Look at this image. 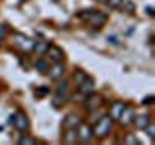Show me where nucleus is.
<instances>
[{"instance_id":"obj_1","label":"nucleus","mask_w":155,"mask_h":145,"mask_svg":"<svg viewBox=\"0 0 155 145\" xmlns=\"http://www.w3.org/2000/svg\"><path fill=\"white\" fill-rule=\"evenodd\" d=\"M78 18H80V19H87V23L93 25V27H101V25H105V21H107V14L97 12V10L81 12V14H78Z\"/></svg>"},{"instance_id":"obj_2","label":"nucleus","mask_w":155,"mask_h":145,"mask_svg":"<svg viewBox=\"0 0 155 145\" xmlns=\"http://www.w3.org/2000/svg\"><path fill=\"white\" fill-rule=\"evenodd\" d=\"M110 124H113L110 116H101V118L93 124V135H97V137H105V135L110 132Z\"/></svg>"},{"instance_id":"obj_3","label":"nucleus","mask_w":155,"mask_h":145,"mask_svg":"<svg viewBox=\"0 0 155 145\" xmlns=\"http://www.w3.org/2000/svg\"><path fill=\"white\" fill-rule=\"evenodd\" d=\"M10 124H12L18 132H27V128H29V120H27V116L23 112L12 114V116H10Z\"/></svg>"},{"instance_id":"obj_4","label":"nucleus","mask_w":155,"mask_h":145,"mask_svg":"<svg viewBox=\"0 0 155 145\" xmlns=\"http://www.w3.org/2000/svg\"><path fill=\"white\" fill-rule=\"evenodd\" d=\"M14 43H16V47L21 48L23 52H33V47H35V41L25 37V35H21V33H18V35L14 37Z\"/></svg>"},{"instance_id":"obj_5","label":"nucleus","mask_w":155,"mask_h":145,"mask_svg":"<svg viewBox=\"0 0 155 145\" xmlns=\"http://www.w3.org/2000/svg\"><path fill=\"white\" fill-rule=\"evenodd\" d=\"M76 132H78V141L80 143H87L93 137V128H91L89 124H80L76 128Z\"/></svg>"},{"instance_id":"obj_6","label":"nucleus","mask_w":155,"mask_h":145,"mask_svg":"<svg viewBox=\"0 0 155 145\" xmlns=\"http://www.w3.org/2000/svg\"><path fill=\"white\" fill-rule=\"evenodd\" d=\"M66 91H68V83L66 79H58V85L54 89V106H60L62 103H64V97H66Z\"/></svg>"},{"instance_id":"obj_7","label":"nucleus","mask_w":155,"mask_h":145,"mask_svg":"<svg viewBox=\"0 0 155 145\" xmlns=\"http://www.w3.org/2000/svg\"><path fill=\"white\" fill-rule=\"evenodd\" d=\"M47 74H48L51 79H54V81L62 79V77H64V64H62V62H52V66L47 70Z\"/></svg>"},{"instance_id":"obj_8","label":"nucleus","mask_w":155,"mask_h":145,"mask_svg":"<svg viewBox=\"0 0 155 145\" xmlns=\"http://www.w3.org/2000/svg\"><path fill=\"white\" fill-rule=\"evenodd\" d=\"M78 87H80L78 91H80V95H81V97H87V95L95 93V83H93V79H89V77H85V79L81 81V83L78 85Z\"/></svg>"},{"instance_id":"obj_9","label":"nucleus","mask_w":155,"mask_h":145,"mask_svg":"<svg viewBox=\"0 0 155 145\" xmlns=\"http://www.w3.org/2000/svg\"><path fill=\"white\" fill-rule=\"evenodd\" d=\"M134 116H136L134 108L126 105V106H124V110H122V114H120V118H118V122L122 124V126H130V124L134 122Z\"/></svg>"},{"instance_id":"obj_10","label":"nucleus","mask_w":155,"mask_h":145,"mask_svg":"<svg viewBox=\"0 0 155 145\" xmlns=\"http://www.w3.org/2000/svg\"><path fill=\"white\" fill-rule=\"evenodd\" d=\"M45 54L48 56V60H51V62H62V56H64V52H62L58 47H54V45H48V48H47Z\"/></svg>"},{"instance_id":"obj_11","label":"nucleus","mask_w":155,"mask_h":145,"mask_svg":"<svg viewBox=\"0 0 155 145\" xmlns=\"http://www.w3.org/2000/svg\"><path fill=\"white\" fill-rule=\"evenodd\" d=\"M101 103H103V97H99V95H95V93H91V95H87V105H85V110H93L97 108Z\"/></svg>"},{"instance_id":"obj_12","label":"nucleus","mask_w":155,"mask_h":145,"mask_svg":"<svg viewBox=\"0 0 155 145\" xmlns=\"http://www.w3.org/2000/svg\"><path fill=\"white\" fill-rule=\"evenodd\" d=\"M62 141H64V143H78L76 128H66V132L62 134Z\"/></svg>"},{"instance_id":"obj_13","label":"nucleus","mask_w":155,"mask_h":145,"mask_svg":"<svg viewBox=\"0 0 155 145\" xmlns=\"http://www.w3.org/2000/svg\"><path fill=\"white\" fill-rule=\"evenodd\" d=\"M80 126V116L78 114H68L64 118V122H62V128H78Z\"/></svg>"},{"instance_id":"obj_14","label":"nucleus","mask_w":155,"mask_h":145,"mask_svg":"<svg viewBox=\"0 0 155 145\" xmlns=\"http://www.w3.org/2000/svg\"><path fill=\"white\" fill-rule=\"evenodd\" d=\"M124 103H114L113 106H110V110H109V116H110V120H118L120 118V114H122V110H124Z\"/></svg>"},{"instance_id":"obj_15","label":"nucleus","mask_w":155,"mask_h":145,"mask_svg":"<svg viewBox=\"0 0 155 145\" xmlns=\"http://www.w3.org/2000/svg\"><path fill=\"white\" fill-rule=\"evenodd\" d=\"M149 122H151V116H149V114H140V116H134V122L132 124H136L140 130H143Z\"/></svg>"},{"instance_id":"obj_16","label":"nucleus","mask_w":155,"mask_h":145,"mask_svg":"<svg viewBox=\"0 0 155 145\" xmlns=\"http://www.w3.org/2000/svg\"><path fill=\"white\" fill-rule=\"evenodd\" d=\"M47 48H48V43L47 41H35V47H33V52H35V54H45L47 52Z\"/></svg>"},{"instance_id":"obj_17","label":"nucleus","mask_w":155,"mask_h":145,"mask_svg":"<svg viewBox=\"0 0 155 145\" xmlns=\"http://www.w3.org/2000/svg\"><path fill=\"white\" fill-rule=\"evenodd\" d=\"M35 70L39 72V74H47V70H48V68H47V62L43 60V58H39V60L35 62Z\"/></svg>"},{"instance_id":"obj_18","label":"nucleus","mask_w":155,"mask_h":145,"mask_svg":"<svg viewBox=\"0 0 155 145\" xmlns=\"http://www.w3.org/2000/svg\"><path fill=\"white\" fill-rule=\"evenodd\" d=\"M120 8L122 10H126V14H134V2H130V0H124L122 4H120Z\"/></svg>"},{"instance_id":"obj_19","label":"nucleus","mask_w":155,"mask_h":145,"mask_svg":"<svg viewBox=\"0 0 155 145\" xmlns=\"http://www.w3.org/2000/svg\"><path fill=\"white\" fill-rule=\"evenodd\" d=\"M18 143L19 145H33V143H35V139L29 137V135H21V137L18 139Z\"/></svg>"},{"instance_id":"obj_20","label":"nucleus","mask_w":155,"mask_h":145,"mask_svg":"<svg viewBox=\"0 0 155 145\" xmlns=\"http://www.w3.org/2000/svg\"><path fill=\"white\" fill-rule=\"evenodd\" d=\"M143 130H145V134H147V137H149V139H153V137H155V126H153L151 122L145 126Z\"/></svg>"},{"instance_id":"obj_21","label":"nucleus","mask_w":155,"mask_h":145,"mask_svg":"<svg viewBox=\"0 0 155 145\" xmlns=\"http://www.w3.org/2000/svg\"><path fill=\"white\" fill-rule=\"evenodd\" d=\"M85 77H87V76H85V74H84V72H81V70H76V74H74V81H76L78 85H80L81 81L85 79Z\"/></svg>"},{"instance_id":"obj_22","label":"nucleus","mask_w":155,"mask_h":145,"mask_svg":"<svg viewBox=\"0 0 155 145\" xmlns=\"http://www.w3.org/2000/svg\"><path fill=\"white\" fill-rule=\"evenodd\" d=\"M124 143H128V145H138V143H140V139L136 137V135L130 134V135H126V137H124Z\"/></svg>"},{"instance_id":"obj_23","label":"nucleus","mask_w":155,"mask_h":145,"mask_svg":"<svg viewBox=\"0 0 155 145\" xmlns=\"http://www.w3.org/2000/svg\"><path fill=\"white\" fill-rule=\"evenodd\" d=\"M107 4H109V8H113V10H116V8H120V4L124 2V0H105Z\"/></svg>"},{"instance_id":"obj_24","label":"nucleus","mask_w":155,"mask_h":145,"mask_svg":"<svg viewBox=\"0 0 155 145\" xmlns=\"http://www.w3.org/2000/svg\"><path fill=\"white\" fill-rule=\"evenodd\" d=\"M47 93H48L47 87H37V89H35V97H45Z\"/></svg>"},{"instance_id":"obj_25","label":"nucleus","mask_w":155,"mask_h":145,"mask_svg":"<svg viewBox=\"0 0 155 145\" xmlns=\"http://www.w3.org/2000/svg\"><path fill=\"white\" fill-rule=\"evenodd\" d=\"M4 37H6V25H2V23H0V41H2Z\"/></svg>"},{"instance_id":"obj_26","label":"nucleus","mask_w":155,"mask_h":145,"mask_svg":"<svg viewBox=\"0 0 155 145\" xmlns=\"http://www.w3.org/2000/svg\"><path fill=\"white\" fill-rule=\"evenodd\" d=\"M143 105H147V106H149V105H153V97H151V95H147V97L143 99Z\"/></svg>"},{"instance_id":"obj_27","label":"nucleus","mask_w":155,"mask_h":145,"mask_svg":"<svg viewBox=\"0 0 155 145\" xmlns=\"http://www.w3.org/2000/svg\"><path fill=\"white\" fill-rule=\"evenodd\" d=\"M145 14H147L149 18H153V8H151V6H147V8H145Z\"/></svg>"},{"instance_id":"obj_28","label":"nucleus","mask_w":155,"mask_h":145,"mask_svg":"<svg viewBox=\"0 0 155 145\" xmlns=\"http://www.w3.org/2000/svg\"><path fill=\"white\" fill-rule=\"evenodd\" d=\"M109 43H113V45H118V39H116L114 35H110V37H109Z\"/></svg>"},{"instance_id":"obj_29","label":"nucleus","mask_w":155,"mask_h":145,"mask_svg":"<svg viewBox=\"0 0 155 145\" xmlns=\"http://www.w3.org/2000/svg\"><path fill=\"white\" fill-rule=\"evenodd\" d=\"M97 2H105V0H97Z\"/></svg>"},{"instance_id":"obj_30","label":"nucleus","mask_w":155,"mask_h":145,"mask_svg":"<svg viewBox=\"0 0 155 145\" xmlns=\"http://www.w3.org/2000/svg\"><path fill=\"white\" fill-rule=\"evenodd\" d=\"M0 132H2V126H0Z\"/></svg>"}]
</instances>
